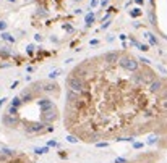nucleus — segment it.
<instances>
[{"label": "nucleus", "mask_w": 167, "mask_h": 163, "mask_svg": "<svg viewBox=\"0 0 167 163\" xmlns=\"http://www.w3.org/2000/svg\"><path fill=\"white\" fill-rule=\"evenodd\" d=\"M49 152V149L47 147H42V149H36V153H41V155H44V153H47Z\"/></svg>", "instance_id": "nucleus-1"}, {"label": "nucleus", "mask_w": 167, "mask_h": 163, "mask_svg": "<svg viewBox=\"0 0 167 163\" xmlns=\"http://www.w3.org/2000/svg\"><path fill=\"white\" fill-rule=\"evenodd\" d=\"M156 141H157V136H151V137H149V141H148V144L153 145V144H156Z\"/></svg>", "instance_id": "nucleus-2"}, {"label": "nucleus", "mask_w": 167, "mask_h": 163, "mask_svg": "<svg viewBox=\"0 0 167 163\" xmlns=\"http://www.w3.org/2000/svg\"><path fill=\"white\" fill-rule=\"evenodd\" d=\"M67 139H68V142H71V144H76V142H78V139L75 137V136H68Z\"/></svg>", "instance_id": "nucleus-3"}, {"label": "nucleus", "mask_w": 167, "mask_h": 163, "mask_svg": "<svg viewBox=\"0 0 167 163\" xmlns=\"http://www.w3.org/2000/svg\"><path fill=\"white\" fill-rule=\"evenodd\" d=\"M141 15V11H140V8H136L135 11H132V16H140Z\"/></svg>", "instance_id": "nucleus-4"}, {"label": "nucleus", "mask_w": 167, "mask_h": 163, "mask_svg": "<svg viewBox=\"0 0 167 163\" xmlns=\"http://www.w3.org/2000/svg\"><path fill=\"white\" fill-rule=\"evenodd\" d=\"M109 144H107V142H97V147L99 149H104V147H107Z\"/></svg>", "instance_id": "nucleus-5"}, {"label": "nucleus", "mask_w": 167, "mask_h": 163, "mask_svg": "<svg viewBox=\"0 0 167 163\" xmlns=\"http://www.w3.org/2000/svg\"><path fill=\"white\" fill-rule=\"evenodd\" d=\"M93 19H94L93 15H88V16H86V23H88V24H91V21H93Z\"/></svg>", "instance_id": "nucleus-6"}, {"label": "nucleus", "mask_w": 167, "mask_h": 163, "mask_svg": "<svg viewBox=\"0 0 167 163\" xmlns=\"http://www.w3.org/2000/svg\"><path fill=\"white\" fill-rule=\"evenodd\" d=\"M47 145H49V147H57V142H55V141H49V142H47Z\"/></svg>", "instance_id": "nucleus-7"}, {"label": "nucleus", "mask_w": 167, "mask_h": 163, "mask_svg": "<svg viewBox=\"0 0 167 163\" xmlns=\"http://www.w3.org/2000/svg\"><path fill=\"white\" fill-rule=\"evenodd\" d=\"M133 147H135V149H141V147H143V144H141V142H135V144H133Z\"/></svg>", "instance_id": "nucleus-8"}, {"label": "nucleus", "mask_w": 167, "mask_h": 163, "mask_svg": "<svg viewBox=\"0 0 167 163\" xmlns=\"http://www.w3.org/2000/svg\"><path fill=\"white\" fill-rule=\"evenodd\" d=\"M7 100H8V99H2V100H0V108H2V107L7 103Z\"/></svg>", "instance_id": "nucleus-9"}, {"label": "nucleus", "mask_w": 167, "mask_h": 163, "mask_svg": "<svg viewBox=\"0 0 167 163\" xmlns=\"http://www.w3.org/2000/svg\"><path fill=\"white\" fill-rule=\"evenodd\" d=\"M115 163H127V160H125V158H117Z\"/></svg>", "instance_id": "nucleus-10"}, {"label": "nucleus", "mask_w": 167, "mask_h": 163, "mask_svg": "<svg viewBox=\"0 0 167 163\" xmlns=\"http://www.w3.org/2000/svg\"><path fill=\"white\" fill-rule=\"evenodd\" d=\"M162 108L167 110V99H164V100H162Z\"/></svg>", "instance_id": "nucleus-11"}, {"label": "nucleus", "mask_w": 167, "mask_h": 163, "mask_svg": "<svg viewBox=\"0 0 167 163\" xmlns=\"http://www.w3.org/2000/svg\"><path fill=\"white\" fill-rule=\"evenodd\" d=\"M5 27H7V23L0 21V29H5Z\"/></svg>", "instance_id": "nucleus-12"}, {"label": "nucleus", "mask_w": 167, "mask_h": 163, "mask_svg": "<svg viewBox=\"0 0 167 163\" xmlns=\"http://www.w3.org/2000/svg\"><path fill=\"white\" fill-rule=\"evenodd\" d=\"M97 5V0H93V2H91V7H96Z\"/></svg>", "instance_id": "nucleus-13"}, {"label": "nucleus", "mask_w": 167, "mask_h": 163, "mask_svg": "<svg viewBox=\"0 0 167 163\" xmlns=\"http://www.w3.org/2000/svg\"><path fill=\"white\" fill-rule=\"evenodd\" d=\"M164 99H167V90H166V92H164Z\"/></svg>", "instance_id": "nucleus-14"}]
</instances>
